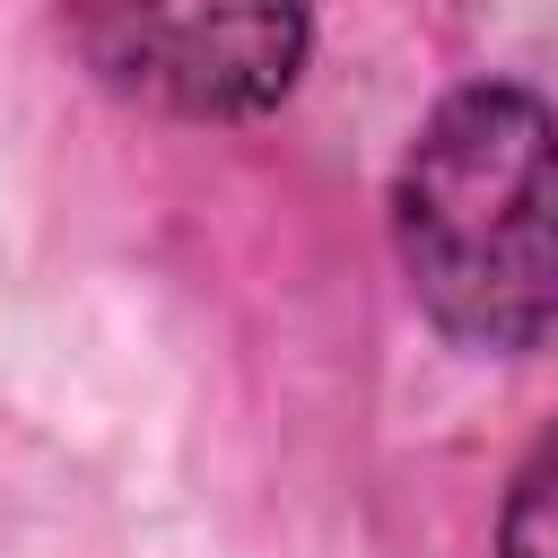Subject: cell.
Instances as JSON below:
<instances>
[{"instance_id": "6da1fadb", "label": "cell", "mask_w": 558, "mask_h": 558, "mask_svg": "<svg viewBox=\"0 0 558 558\" xmlns=\"http://www.w3.org/2000/svg\"><path fill=\"white\" fill-rule=\"evenodd\" d=\"M410 296L462 349H532L558 323V113L523 87H462L392 183Z\"/></svg>"}, {"instance_id": "7a4b0ae2", "label": "cell", "mask_w": 558, "mask_h": 558, "mask_svg": "<svg viewBox=\"0 0 558 558\" xmlns=\"http://www.w3.org/2000/svg\"><path fill=\"white\" fill-rule=\"evenodd\" d=\"M78 61L157 113L244 122L296 87L305 0H61Z\"/></svg>"}, {"instance_id": "3957f363", "label": "cell", "mask_w": 558, "mask_h": 558, "mask_svg": "<svg viewBox=\"0 0 558 558\" xmlns=\"http://www.w3.org/2000/svg\"><path fill=\"white\" fill-rule=\"evenodd\" d=\"M497 558H558V427L532 445V462H523L514 488H506Z\"/></svg>"}]
</instances>
